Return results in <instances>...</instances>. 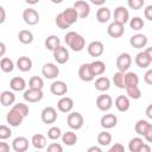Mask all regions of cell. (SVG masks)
<instances>
[{"label":"cell","instance_id":"6da1fadb","mask_svg":"<svg viewBox=\"0 0 152 152\" xmlns=\"http://www.w3.org/2000/svg\"><path fill=\"white\" fill-rule=\"evenodd\" d=\"M64 42L75 52L82 51L86 46V39L83 38V36H81L75 31H69L64 37Z\"/></svg>","mask_w":152,"mask_h":152},{"label":"cell","instance_id":"7a4b0ae2","mask_svg":"<svg viewBox=\"0 0 152 152\" xmlns=\"http://www.w3.org/2000/svg\"><path fill=\"white\" fill-rule=\"evenodd\" d=\"M66 124L68 126L74 129V131H78L83 127L84 125V119H83V115L80 113V112H71L70 114H68V118H66Z\"/></svg>","mask_w":152,"mask_h":152},{"label":"cell","instance_id":"3957f363","mask_svg":"<svg viewBox=\"0 0 152 152\" xmlns=\"http://www.w3.org/2000/svg\"><path fill=\"white\" fill-rule=\"evenodd\" d=\"M132 64V57L128 52H122L116 57V68L119 71L126 72Z\"/></svg>","mask_w":152,"mask_h":152},{"label":"cell","instance_id":"277c9868","mask_svg":"<svg viewBox=\"0 0 152 152\" xmlns=\"http://www.w3.org/2000/svg\"><path fill=\"white\" fill-rule=\"evenodd\" d=\"M44 94H43V89H34V88H28L24 91V100L27 101V102H31V103H34V102H39L42 101Z\"/></svg>","mask_w":152,"mask_h":152},{"label":"cell","instance_id":"5b68a950","mask_svg":"<svg viewBox=\"0 0 152 152\" xmlns=\"http://www.w3.org/2000/svg\"><path fill=\"white\" fill-rule=\"evenodd\" d=\"M40 119H42V121H43L44 124H46V125L55 124L56 120H57V110H56L53 107H51V106L45 107V108L42 110V113H40Z\"/></svg>","mask_w":152,"mask_h":152},{"label":"cell","instance_id":"8992f818","mask_svg":"<svg viewBox=\"0 0 152 152\" xmlns=\"http://www.w3.org/2000/svg\"><path fill=\"white\" fill-rule=\"evenodd\" d=\"M78 77L83 82H91L95 78V75L93 72L90 63H84V64H82L80 66V69H78Z\"/></svg>","mask_w":152,"mask_h":152},{"label":"cell","instance_id":"52a82bcc","mask_svg":"<svg viewBox=\"0 0 152 152\" xmlns=\"http://www.w3.org/2000/svg\"><path fill=\"white\" fill-rule=\"evenodd\" d=\"M24 119H25V116L21 115L18 110H15V109H13V108H12V109L7 113V115H6V121H7V124H8L11 127H18V126H20Z\"/></svg>","mask_w":152,"mask_h":152},{"label":"cell","instance_id":"ba28073f","mask_svg":"<svg viewBox=\"0 0 152 152\" xmlns=\"http://www.w3.org/2000/svg\"><path fill=\"white\" fill-rule=\"evenodd\" d=\"M42 74L48 80H53L59 75V68L55 63H45L42 68Z\"/></svg>","mask_w":152,"mask_h":152},{"label":"cell","instance_id":"9c48e42d","mask_svg":"<svg viewBox=\"0 0 152 152\" xmlns=\"http://www.w3.org/2000/svg\"><path fill=\"white\" fill-rule=\"evenodd\" d=\"M23 19L27 25L33 26L39 23V13L34 8H26L23 12Z\"/></svg>","mask_w":152,"mask_h":152},{"label":"cell","instance_id":"30bf717a","mask_svg":"<svg viewBox=\"0 0 152 152\" xmlns=\"http://www.w3.org/2000/svg\"><path fill=\"white\" fill-rule=\"evenodd\" d=\"M107 33L112 38H120L125 33V25L120 24L118 21H113L109 24V26L107 28Z\"/></svg>","mask_w":152,"mask_h":152},{"label":"cell","instance_id":"8fae6325","mask_svg":"<svg viewBox=\"0 0 152 152\" xmlns=\"http://www.w3.org/2000/svg\"><path fill=\"white\" fill-rule=\"evenodd\" d=\"M87 51H88L89 56H91V57H100L103 53V51H104V46H103L102 42L93 40V42H90L88 44Z\"/></svg>","mask_w":152,"mask_h":152},{"label":"cell","instance_id":"7c38bea8","mask_svg":"<svg viewBox=\"0 0 152 152\" xmlns=\"http://www.w3.org/2000/svg\"><path fill=\"white\" fill-rule=\"evenodd\" d=\"M113 106V100L109 95L107 94H102V95H99L97 99H96V107L102 110V112H108Z\"/></svg>","mask_w":152,"mask_h":152},{"label":"cell","instance_id":"4fadbf2b","mask_svg":"<svg viewBox=\"0 0 152 152\" xmlns=\"http://www.w3.org/2000/svg\"><path fill=\"white\" fill-rule=\"evenodd\" d=\"M50 91L56 96H64L68 93V86L64 81H53L50 86Z\"/></svg>","mask_w":152,"mask_h":152},{"label":"cell","instance_id":"5bb4252c","mask_svg":"<svg viewBox=\"0 0 152 152\" xmlns=\"http://www.w3.org/2000/svg\"><path fill=\"white\" fill-rule=\"evenodd\" d=\"M74 7L77 11L78 17L81 19H86L90 14V5L87 1H84V0H77L74 4Z\"/></svg>","mask_w":152,"mask_h":152},{"label":"cell","instance_id":"9a60e30c","mask_svg":"<svg viewBox=\"0 0 152 152\" xmlns=\"http://www.w3.org/2000/svg\"><path fill=\"white\" fill-rule=\"evenodd\" d=\"M129 20V12L124 6H118L114 10V21H118L120 24H126Z\"/></svg>","mask_w":152,"mask_h":152},{"label":"cell","instance_id":"2e32d148","mask_svg":"<svg viewBox=\"0 0 152 152\" xmlns=\"http://www.w3.org/2000/svg\"><path fill=\"white\" fill-rule=\"evenodd\" d=\"M57 108L62 113H70L74 108V101L69 96H61L57 102Z\"/></svg>","mask_w":152,"mask_h":152},{"label":"cell","instance_id":"e0dca14e","mask_svg":"<svg viewBox=\"0 0 152 152\" xmlns=\"http://www.w3.org/2000/svg\"><path fill=\"white\" fill-rule=\"evenodd\" d=\"M129 44L134 49H142L147 45V37L142 33H135L129 38Z\"/></svg>","mask_w":152,"mask_h":152},{"label":"cell","instance_id":"ac0fdd59","mask_svg":"<svg viewBox=\"0 0 152 152\" xmlns=\"http://www.w3.org/2000/svg\"><path fill=\"white\" fill-rule=\"evenodd\" d=\"M53 58L58 64H65L69 61V51L64 46H59L53 51Z\"/></svg>","mask_w":152,"mask_h":152},{"label":"cell","instance_id":"d6986e66","mask_svg":"<svg viewBox=\"0 0 152 152\" xmlns=\"http://www.w3.org/2000/svg\"><path fill=\"white\" fill-rule=\"evenodd\" d=\"M28 139L25 137H17L12 141V148L15 152H25L28 148Z\"/></svg>","mask_w":152,"mask_h":152},{"label":"cell","instance_id":"ffe728a7","mask_svg":"<svg viewBox=\"0 0 152 152\" xmlns=\"http://www.w3.org/2000/svg\"><path fill=\"white\" fill-rule=\"evenodd\" d=\"M114 104L116 107V109L121 113H125L131 107V102H129V97L127 95H119L115 101H114Z\"/></svg>","mask_w":152,"mask_h":152},{"label":"cell","instance_id":"44dd1931","mask_svg":"<svg viewBox=\"0 0 152 152\" xmlns=\"http://www.w3.org/2000/svg\"><path fill=\"white\" fill-rule=\"evenodd\" d=\"M118 124V118L116 115L112 114V113H108V114H104L101 120H100V125L106 128V129H110V128H114Z\"/></svg>","mask_w":152,"mask_h":152},{"label":"cell","instance_id":"7402d4cb","mask_svg":"<svg viewBox=\"0 0 152 152\" xmlns=\"http://www.w3.org/2000/svg\"><path fill=\"white\" fill-rule=\"evenodd\" d=\"M62 14H63V17H64V19L66 20V23L71 26L72 24H75L77 20H78V13H77V11L75 10V7L72 6V7H68L66 10H64L63 12H62Z\"/></svg>","mask_w":152,"mask_h":152},{"label":"cell","instance_id":"603a6c76","mask_svg":"<svg viewBox=\"0 0 152 152\" xmlns=\"http://www.w3.org/2000/svg\"><path fill=\"white\" fill-rule=\"evenodd\" d=\"M134 62H135V64H137L139 68H141V69H145V68L150 66V64L152 63V62H151V59L148 58V56L146 55V52H145V51L138 52V53L135 55Z\"/></svg>","mask_w":152,"mask_h":152},{"label":"cell","instance_id":"cb8c5ba5","mask_svg":"<svg viewBox=\"0 0 152 152\" xmlns=\"http://www.w3.org/2000/svg\"><path fill=\"white\" fill-rule=\"evenodd\" d=\"M17 68L23 71V72H27L32 69V61L30 57L27 56H21L17 59Z\"/></svg>","mask_w":152,"mask_h":152},{"label":"cell","instance_id":"d4e9b609","mask_svg":"<svg viewBox=\"0 0 152 152\" xmlns=\"http://www.w3.org/2000/svg\"><path fill=\"white\" fill-rule=\"evenodd\" d=\"M10 88L14 91H23L26 88V82L23 77L15 76L10 81Z\"/></svg>","mask_w":152,"mask_h":152},{"label":"cell","instance_id":"484cf974","mask_svg":"<svg viewBox=\"0 0 152 152\" xmlns=\"http://www.w3.org/2000/svg\"><path fill=\"white\" fill-rule=\"evenodd\" d=\"M31 144L34 148L37 150H43L45 148L46 146V138L45 135L40 134V133H37V134H33L32 138H31Z\"/></svg>","mask_w":152,"mask_h":152},{"label":"cell","instance_id":"4316f807","mask_svg":"<svg viewBox=\"0 0 152 152\" xmlns=\"http://www.w3.org/2000/svg\"><path fill=\"white\" fill-rule=\"evenodd\" d=\"M110 17H112V12L108 7H102L101 6L96 12V20L101 24L107 23L110 19Z\"/></svg>","mask_w":152,"mask_h":152},{"label":"cell","instance_id":"83f0119b","mask_svg":"<svg viewBox=\"0 0 152 152\" xmlns=\"http://www.w3.org/2000/svg\"><path fill=\"white\" fill-rule=\"evenodd\" d=\"M15 101V95L13 91H10V90H4L0 95V102L4 107H7V106H11L13 104Z\"/></svg>","mask_w":152,"mask_h":152},{"label":"cell","instance_id":"f1b7e54d","mask_svg":"<svg viewBox=\"0 0 152 152\" xmlns=\"http://www.w3.org/2000/svg\"><path fill=\"white\" fill-rule=\"evenodd\" d=\"M44 44H45V48H46L48 50H50V51H52V52H53L57 48H59V46H61V40H59V38H58L57 36L51 34V36L46 37V39H45Z\"/></svg>","mask_w":152,"mask_h":152},{"label":"cell","instance_id":"f546056e","mask_svg":"<svg viewBox=\"0 0 152 152\" xmlns=\"http://www.w3.org/2000/svg\"><path fill=\"white\" fill-rule=\"evenodd\" d=\"M110 88V80L106 76H100L95 81V89L99 91H107Z\"/></svg>","mask_w":152,"mask_h":152},{"label":"cell","instance_id":"4dcf8cb0","mask_svg":"<svg viewBox=\"0 0 152 152\" xmlns=\"http://www.w3.org/2000/svg\"><path fill=\"white\" fill-rule=\"evenodd\" d=\"M62 142L66 146H74L77 142V135L72 131H68L62 134Z\"/></svg>","mask_w":152,"mask_h":152},{"label":"cell","instance_id":"1f68e13d","mask_svg":"<svg viewBox=\"0 0 152 152\" xmlns=\"http://www.w3.org/2000/svg\"><path fill=\"white\" fill-rule=\"evenodd\" d=\"M18 39L21 44H31L33 42V33L30 30H21L18 33Z\"/></svg>","mask_w":152,"mask_h":152},{"label":"cell","instance_id":"d6a6232c","mask_svg":"<svg viewBox=\"0 0 152 152\" xmlns=\"http://www.w3.org/2000/svg\"><path fill=\"white\" fill-rule=\"evenodd\" d=\"M90 65H91V69H93V72H94L95 76H100L106 71V64L102 61L95 59L90 63Z\"/></svg>","mask_w":152,"mask_h":152},{"label":"cell","instance_id":"836d02e7","mask_svg":"<svg viewBox=\"0 0 152 152\" xmlns=\"http://www.w3.org/2000/svg\"><path fill=\"white\" fill-rule=\"evenodd\" d=\"M113 83L115 87H118L119 89H125L126 88V83H125V72L122 71H118L113 75Z\"/></svg>","mask_w":152,"mask_h":152},{"label":"cell","instance_id":"e575fe53","mask_svg":"<svg viewBox=\"0 0 152 152\" xmlns=\"http://www.w3.org/2000/svg\"><path fill=\"white\" fill-rule=\"evenodd\" d=\"M125 83H126V87L138 86V83H139V76L135 72H133V71H128V72L126 71L125 72Z\"/></svg>","mask_w":152,"mask_h":152},{"label":"cell","instance_id":"d590c367","mask_svg":"<svg viewBox=\"0 0 152 152\" xmlns=\"http://www.w3.org/2000/svg\"><path fill=\"white\" fill-rule=\"evenodd\" d=\"M148 126H150V122H148L147 120H142V119H141V120H138V121L135 122V125H134V131H135L137 134L144 137V134L146 133Z\"/></svg>","mask_w":152,"mask_h":152},{"label":"cell","instance_id":"8d00e7d4","mask_svg":"<svg viewBox=\"0 0 152 152\" xmlns=\"http://www.w3.org/2000/svg\"><path fill=\"white\" fill-rule=\"evenodd\" d=\"M97 142L100 146H108L112 142V134L107 131H102L97 135Z\"/></svg>","mask_w":152,"mask_h":152},{"label":"cell","instance_id":"74e56055","mask_svg":"<svg viewBox=\"0 0 152 152\" xmlns=\"http://www.w3.org/2000/svg\"><path fill=\"white\" fill-rule=\"evenodd\" d=\"M142 145H144L142 139L139 138V137H135V138H133V139L129 140V142H128V150H129V152H140V148H141Z\"/></svg>","mask_w":152,"mask_h":152},{"label":"cell","instance_id":"f35d334b","mask_svg":"<svg viewBox=\"0 0 152 152\" xmlns=\"http://www.w3.org/2000/svg\"><path fill=\"white\" fill-rule=\"evenodd\" d=\"M0 68L4 72H12L14 69V63L11 58L8 57H2L0 62Z\"/></svg>","mask_w":152,"mask_h":152},{"label":"cell","instance_id":"ab89813d","mask_svg":"<svg viewBox=\"0 0 152 152\" xmlns=\"http://www.w3.org/2000/svg\"><path fill=\"white\" fill-rule=\"evenodd\" d=\"M126 94L129 99H133V100H138V99L141 97V90L138 86L126 87Z\"/></svg>","mask_w":152,"mask_h":152},{"label":"cell","instance_id":"60d3db41","mask_svg":"<svg viewBox=\"0 0 152 152\" xmlns=\"http://www.w3.org/2000/svg\"><path fill=\"white\" fill-rule=\"evenodd\" d=\"M145 23L140 17H133L132 19H129V27L134 31H140L144 27Z\"/></svg>","mask_w":152,"mask_h":152},{"label":"cell","instance_id":"b9f144b4","mask_svg":"<svg viewBox=\"0 0 152 152\" xmlns=\"http://www.w3.org/2000/svg\"><path fill=\"white\" fill-rule=\"evenodd\" d=\"M44 87V81L39 76H32L28 81V88H34V89H43Z\"/></svg>","mask_w":152,"mask_h":152},{"label":"cell","instance_id":"7bdbcfd3","mask_svg":"<svg viewBox=\"0 0 152 152\" xmlns=\"http://www.w3.org/2000/svg\"><path fill=\"white\" fill-rule=\"evenodd\" d=\"M62 134H63V133H62L61 128L57 127V126H52V127H50L49 131H48V138H49L50 140H57V139L62 138Z\"/></svg>","mask_w":152,"mask_h":152},{"label":"cell","instance_id":"ee69618b","mask_svg":"<svg viewBox=\"0 0 152 152\" xmlns=\"http://www.w3.org/2000/svg\"><path fill=\"white\" fill-rule=\"evenodd\" d=\"M55 23H56L57 27H59L61 30H66V28H69V27H70V25H69V24L66 23V20L64 19V17H63L62 12H61V13H58V14L56 15V18H55Z\"/></svg>","mask_w":152,"mask_h":152},{"label":"cell","instance_id":"f6af8a7d","mask_svg":"<svg viewBox=\"0 0 152 152\" xmlns=\"http://www.w3.org/2000/svg\"><path fill=\"white\" fill-rule=\"evenodd\" d=\"M13 109H15V110H18L21 115H24L25 118L28 115V113H30V108H28V106L27 104H25V103H23V102H18V103H15L13 107H12Z\"/></svg>","mask_w":152,"mask_h":152},{"label":"cell","instance_id":"bcb514c9","mask_svg":"<svg viewBox=\"0 0 152 152\" xmlns=\"http://www.w3.org/2000/svg\"><path fill=\"white\" fill-rule=\"evenodd\" d=\"M127 5L131 10L138 11V10H141L144 7L145 0H127Z\"/></svg>","mask_w":152,"mask_h":152},{"label":"cell","instance_id":"7dc6e473","mask_svg":"<svg viewBox=\"0 0 152 152\" xmlns=\"http://www.w3.org/2000/svg\"><path fill=\"white\" fill-rule=\"evenodd\" d=\"M11 135H12L11 128H10L8 126H6V125H1V126H0V139H1V140H6V139H8Z\"/></svg>","mask_w":152,"mask_h":152},{"label":"cell","instance_id":"c3c4849f","mask_svg":"<svg viewBox=\"0 0 152 152\" xmlns=\"http://www.w3.org/2000/svg\"><path fill=\"white\" fill-rule=\"evenodd\" d=\"M46 150L49 152H63V146L58 142H51Z\"/></svg>","mask_w":152,"mask_h":152},{"label":"cell","instance_id":"681fc988","mask_svg":"<svg viewBox=\"0 0 152 152\" xmlns=\"http://www.w3.org/2000/svg\"><path fill=\"white\" fill-rule=\"evenodd\" d=\"M109 152H125V146L120 142H115L112 147H109Z\"/></svg>","mask_w":152,"mask_h":152},{"label":"cell","instance_id":"f907efd6","mask_svg":"<svg viewBox=\"0 0 152 152\" xmlns=\"http://www.w3.org/2000/svg\"><path fill=\"white\" fill-rule=\"evenodd\" d=\"M144 17H145V19L152 21V5H148V6L145 7V10H144Z\"/></svg>","mask_w":152,"mask_h":152},{"label":"cell","instance_id":"816d5d0a","mask_svg":"<svg viewBox=\"0 0 152 152\" xmlns=\"http://www.w3.org/2000/svg\"><path fill=\"white\" fill-rule=\"evenodd\" d=\"M144 81H145V83L152 86V69H148V70L145 72V75H144Z\"/></svg>","mask_w":152,"mask_h":152},{"label":"cell","instance_id":"f5cc1de1","mask_svg":"<svg viewBox=\"0 0 152 152\" xmlns=\"http://www.w3.org/2000/svg\"><path fill=\"white\" fill-rule=\"evenodd\" d=\"M144 138H145V140H146L147 142H152V124H150V126H148L146 133L144 134Z\"/></svg>","mask_w":152,"mask_h":152},{"label":"cell","instance_id":"db71d44e","mask_svg":"<svg viewBox=\"0 0 152 152\" xmlns=\"http://www.w3.org/2000/svg\"><path fill=\"white\" fill-rule=\"evenodd\" d=\"M10 145L7 142H0V152H8Z\"/></svg>","mask_w":152,"mask_h":152},{"label":"cell","instance_id":"11a10c76","mask_svg":"<svg viewBox=\"0 0 152 152\" xmlns=\"http://www.w3.org/2000/svg\"><path fill=\"white\" fill-rule=\"evenodd\" d=\"M145 114H146V116H147L148 119L152 120V103L148 104V106L146 107V109H145Z\"/></svg>","mask_w":152,"mask_h":152},{"label":"cell","instance_id":"9f6ffc18","mask_svg":"<svg viewBox=\"0 0 152 152\" xmlns=\"http://www.w3.org/2000/svg\"><path fill=\"white\" fill-rule=\"evenodd\" d=\"M0 12H1V18H0V24H4L5 23V19H6V12H5V8L1 6L0 7Z\"/></svg>","mask_w":152,"mask_h":152},{"label":"cell","instance_id":"6f0895ef","mask_svg":"<svg viewBox=\"0 0 152 152\" xmlns=\"http://www.w3.org/2000/svg\"><path fill=\"white\" fill-rule=\"evenodd\" d=\"M150 151H151V146L147 145L146 142H144V145H142L141 148H140V152H150Z\"/></svg>","mask_w":152,"mask_h":152},{"label":"cell","instance_id":"680465c9","mask_svg":"<svg viewBox=\"0 0 152 152\" xmlns=\"http://www.w3.org/2000/svg\"><path fill=\"white\" fill-rule=\"evenodd\" d=\"M88 152H102V148L99 146H90L88 148Z\"/></svg>","mask_w":152,"mask_h":152},{"label":"cell","instance_id":"91938a15","mask_svg":"<svg viewBox=\"0 0 152 152\" xmlns=\"http://www.w3.org/2000/svg\"><path fill=\"white\" fill-rule=\"evenodd\" d=\"M93 5H96V6H102L104 2H106V0H89Z\"/></svg>","mask_w":152,"mask_h":152},{"label":"cell","instance_id":"94428289","mask_svg":"<svg viewBox=\"0 0 152 152\" xmlns=\"http://www.w3.org/2000/svg\"><path fill=\"white\" fill-rule=\"evenodd\" d=\"M0 49H1V51H0V56H1V57H4L5 51H6V46H5V43H4V42H1V43H0Z\"/></svg>","mask_w":152,"mask_h":152},{"label":"cell","instance_id":"6125c7cd","mask_svg":"<svg viewBox=\"0 0 152 152\" xmlns=\"http://www.w3.org/2000/svg\"><path fill=\"white\" fill-rule=\"evenodd\" d=\"M145 52H146V55L148 56V58L151 59V62H152V46H151V48H147V49L145 50Z\"/></svg>","mask_w":152,"mask_h":152},{"label":"cell","instance_id":"be15d7a7","mask_svg":"<svg viewBox=\"0 0 152 152\" xmlns=\"http://www.w3.org/2000/svg\"><path fill=\"white\" fill-rule=\"evenodd\" d=\"M40 0H25V2L26 4H28V5H36V4H38Z\"/></svg>","mask_w":152,"mask_h":152},{"label":"cell","instance_id":"e7e4bbea","mask_svg":"<svg viewBox=\"0 0 152 152\" xmlns=\"http://www.w3.org/2000/svg\"><path fill=\"white\" fill-rule=\"evenodd\" d=\"M52 4H62L63 2V0H50Z\"/></svg>","mask_w":152,"mask_h":152}]
</instances>
